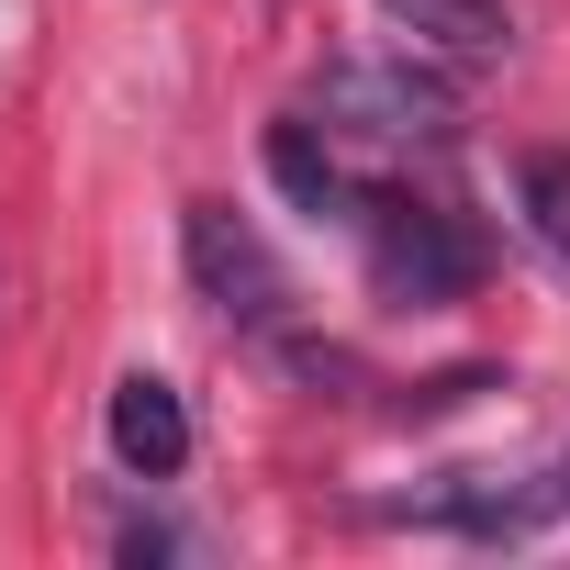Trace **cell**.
Here are the masks:
<instances>
[{
  "label": "cell",
  "instance_id": "cell-1",
  "mask_svg": "<svg viewBox=\"0 0 570 570\" xmlns=\"http://www.w3.org/2000/svg\"><path fill=\"white\" fill-rule=\"evenodd\" d=\"M325 124L336 135H358V146H436L448 124H459V90L436 79V68H414V57H347V68H325Z\"/></svg>",
  "mask_w": 570,
  "mask_h": 570
},
{
  "label": "cell",
  "instance_id": "cell-2",
  "mask_svg": "<svg viewBox=\"0 0 570 570\" xmlns=\"http://www.w3.org/2000/svg\"><path fill=\"white\" fill-rule=\"evenodd\" d=\"M358 235H370V279L392 303H459L481 279V235L436 202H358Z\"/></svg>",
  "mask_w": 570,
  "mask_h": 570
},
{
  "label": "cell",
  "instance_id": "cell-3",
  "mask_svg": "<svg viewBox=\"0 0 570 570\" xmlns=\"http://www.w3.org/2000/svg\"><path fill=\"white\" fill-rule=\"evenodd\" d=\"M179 246H190V279H202V303H213L224 325L279 336V314H292V279H279V257L257 246V224H246L235 202H190V213H179Z\"/></svg>",
  "mask_w": 570,
  "mask_h": 570
},
{
  "label": "cell",
  "instance_id": "cell-4",
  "mask_svg": "<svg viewBox=\"0 0 570 570\" xmlns=\"http://www.w3.org/2000/svg\"><path fill=\"white\" fill-rule=\"evenodd\" d=\"M101 425H112V459H124L135 481H168V470L190 459V403H179V392H168L157 370H124V381H112V414H101Z\"/></svg>",
  "mask_w": 570,
  "mask_h": 570
},
{
  "label": "cell",
  "instance_id": "cell-5",
  "mask_svg": "<svg viewBox=\"0 0 570 570\" xmlns=\"http://www.w3.org/2000/svg\"><path fill=\"white\" fill-rule=\"evenodd\" d=\"M268 179L292 190L314 224H358V202H370V190L347 179V157H336L314 124H268Z\"/></svg>",
  "mask_w": 570,
  "mask_h": 570
},
{
  "label": "cell",
  "instance_id": "cell-6",
  "mask_svg": "<svg viewBox=\"0 0 570 570\" xmlns=\"http://www.w3.org/2000/svg\"><path fill=\"white\" fill-rule=\"evenodd\" d=\"M392 23H414L425 46H459V57H492L503 46V0H381Z\"/></svg>",
  "mask_w": 570,
  "mask_h": 570
},
{
  "label": "cell",
  "instance_id": "cell-7",
  "mask_svg": "<svg viewBox=\"0 0 570 570\" xmlns=\"http://www.w3.org/2000/svg\"><path fill=\"white\" fill-rule=\"evenodd\" d=\"M514 179H525V202H537L525 224H537V235H548V246L570 257V157H559V146H537V157H525Z\"/></svg>",
  "mask_w": 570,
  "mask_h": 570
}]
</instances>
